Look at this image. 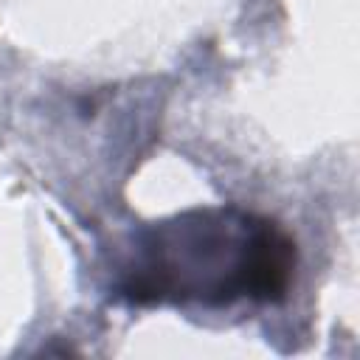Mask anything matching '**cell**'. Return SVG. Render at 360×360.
Returning <instances> with one entry per match:
<instances>
[{
  "instance_id": "1",
  "label": "cell",
  "mask_w": 360,
  "mask_h": 360,
  "mask_svg": "<svg viewBox=\"0 0 360 360\" xmlns=\"http://www.w3.org/2000/svg\"><path fill=\"white\" fill-rule=\"evenodd\" d=\"M295 262V239L276 219L236 205L188 208L138 233L118 295L135 307L278 304Z\"/></svg>"
}]
</instances>
